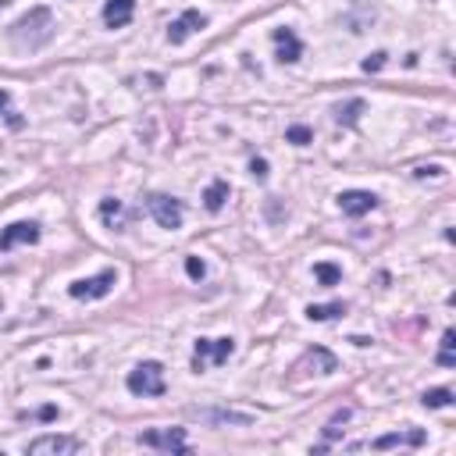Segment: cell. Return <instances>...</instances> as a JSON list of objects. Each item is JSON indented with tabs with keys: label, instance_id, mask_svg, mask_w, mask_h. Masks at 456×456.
Segmentation results:
<instances>
[{
	"label": "cell",
	"instance_id": "cell-28",
	"mask_svg": "<svg viewBox=\"0 0 456 456\" xmlns=\"http://www.w3.org/2000/svg\"><path fill=\"white\" fill-rule=\"evenodd\" d=\"M385 57H388V53H381V50L371 53L367 61H364V72H381V68H385Z\"/></svg>",
	"mask_w": 456,
	"mask_h": 456
},
{
	"label": "cell",
	"instance_id": "cell-1",
	"mask_svg": "<svg viewBox=\"0 0 456 456\" xmlns=\"http://www.w3.org/2000/svg\"><path fill=\"white\" fill-rule=\"evenodd\" d=\"M53 15H50V8H32V11H25L11 29H8V36H11V43L18 46V50H43L50 39H53Z\"/></svg>",
	"mask_w": 456,
	"mask_h": 456
},
{
	"label": "cell",
	"instance_id": "cell-2",
	"mask_svg": "<svg viewBox=\"0 0 456 456\" xmlns=\"http://www.w3.org/2000/svg\"><path fill=\"white\" fill-rule=\"evenodd\" d=\"M236 353V338L232 335H221V338H196L193 346V371L203 374L207 367H221L228 364V357Z\"/></svg>",
	"mask_w": 456,
	"mask_h": 456
},
{
	"label": "cell",
	"instance_id": "cell-20",
	"mask_svg": "<svg viewBox=\"0 0 456 456\" xmlns=\"http://www.w3.org/2000/svg\"><path fill=\"white\" fill-rule=\"evenodd\" d=\"M338 314H346V303H310L307 307V317L310 321H331Z\"/></svg>",
	"mask_w": 456,
	"mask_h": 456
},
{
	"label": "cell",
	"instance_id": "cell-19",
	"mask_svg": "<svg viewBox=\"0 0 456 456\" xmlns=\"http://www.w3.org/2000/svg\"><path fill=\"white\" fill-rule=\"evenodd\" d=\"M364 107H367L364 100L338 103V107H335V122H338V125H357V118H360V110H364Z\"/></svg>",
	"mask_w": 456,
	"mask_h": 456
},
{
	"label": "cell",
	"instance_id": "cell-12",
	"mask_svg": "<svg viewBox=\"0 0 456 456\" xmlns=\"http://www.w3.org/2000/svg\"><path fill=\"white\" fill-rule=\"evenodd\" d=\"M271 39H274V46H278L274 57H278L281 65H296L300 57H303V43H300V36H296L289 25H285V29H274Z\"/></svg>",
	"mask_w": 456,
	"mask_h": 456
},
{
	"label": "cell",
	"instance_id": "cell-15",
	"mask_svg": "<svg viewBox=\"0 0 456 456\" xmlns=\"http://www.w3.org/2000/svg\"><path fill=\"white\" fill-rule=\"evenodd\" d=\"M424 431H388V435H381V438H374V442H367L371 449H395V445H424Z\"/></svg>",
	"mask_w": 456,
	"mask_h": 456
},
{
	"label": "cell",
	"instance_id": "cell-13",
	"mask_svg": "<svg viewBox=\"0 0 456 456\" xmlns=\"http://www.w3.org/2000/svg\"><path fill=\"white\" fill-rule=\"evenodd\" d=\"M136 15V0H107L103 4V25L107 29H125Z\"/></svg>",
	"mask_w": 456,
	"mask_h": 456
},
{
	"label": "cell",
	"instance_id": "cell-26",
	"mask_svg": "<svg viewBox=\"0 0 456 456\" xmlns=\"http://www.w3.org/2000/svg\"><path fill=\"white\" fill-rule=\"evenodd\" d=\"M186 274H189L193 281H203V274H207L203 260H200V257H186Z\"/></svg>",
	"mask_w": 456,
	"mask_h": 456
},
{
	"label": "cell",
	"instance_id": "cell-25",
	"mask_svg": "<svg viewBox=\"0 0 456 456\" xmlns=\"http://www.w3.org/2000/svg\"><path fill=\"white\" fill-rule=\"evenodd\" d=\"M350 414H353V410H338V414L331 417V424L324 428V438H328V442H331V438H338V431H342L338 424H346V421H350Z\"/></svg>",
	"mask_w": 456,
	"mask_h": 456
},
{
	"label": "cell",
	"instance_id": "cell-30",
	"mask_svg": "<svg viewBox=\"0 0 456 456\" xmlns=\"http://www.w3.org/2000/svg\"><path fill=\"white\" fill-rule=\"evenodd\" d=\"M8 103H11V93H8V89H0V110H8Z\"/></svg>",
	"mask_w": 456,
	"mask_h": 456
},
{
	"label": "cell",
	"instance_id": "cell-8",
	"mask_svg": "<svg viewBox=\"0 0 456 456\" xmlns=\"http://www.w3.org/2000/svg\"><path fill=\"white\" fill-rule=\"evenodd\" d=\"M22 243L25 246L39 243V224L36 221H15V224H8L4 232H0V253H11Z\"/></svg>",
	"mask_w": 456,
	"mask_h": 456
},
{
	"label": "cell",
	"instance_id": "cell-4",
	"mask_svg": "<svg viewBox=\"0 0 456 456\" xmlns=\"http://www.w3.org/2000/svg\"><path fill=\"white\" fill-rule=\"evenodd\" d=\"M146 210H150V217L160 224V228H182V217H186V207H182V200H175V196H167V193H150L146 196Z\"/></svg>",
	"mask_w": 456,
	"mask_h": 456
},
{
	"label": "cell",
	"instance_id": "cell-17",
	"mask_svg": "<svg viewBox=\"0 0 456 456\" xmlns=\"http://www.w3.org/2000/svg\"><path fill=\"white\" fill-rule=\"evenodd\" d=\"M228 193H232V189H228V182H224V179H214V182L207 186V193H203V207H207L210 214H217V210L228 203Z\"/></svg>",
	"mask_w": 456,
	"mask_h": 456
},
{
	"label": "cell",
	"instance_id": "cell-29",
	"mask_svg": "<svg viewBox=\"0 0 456 456\" xmlns=\"http://www.w3.org/2000/svg\"><path fill=\"white\" fill-rule=\"evenodd\" d=\"M414 175H417V179H428V175H442V167H438V164H431V167H417Z\"/></svg>",
	"mask_w": 456,
	"mask_h": 456
},
{
	"label": "cell",
	"instance_id": "cell-16",
	"mask_svg": "<svg viewBox=\"0 0 456 456\" xmlns=\"http://www.w3.org/2000/svg\"><path fill=\"white\" fill-rule=\"evenodd\" d=\"M100 221L110 228V232H122V228H125V207H122V200H103L100 203Z\"/></svg>",
	"mask_w": 456,
	"mask_h": 456
},
{
	"label": "cell",
	"instance_id": "cell-3",
	"mask_svg": "<svg viewBox=\"0 0 456 456\" xmlns=\"http://www.w3.org/2000/svg\"><path fill=\"white\" fill-rule=\"evenodd\" d=\"M125 388L132 395H164V367L157 360H143L129 371Z\"/></svg>",
	"mask_w": 456,
	"mask_h": 456
},
{
	"label": "cell",
	"instance_id": "cell-21",
	"mask_svg": "<svg viewBox=\"0 0 456 456\" xmlns=\"http://www.w3.org/2000/svg\"><path fill=\"white\" fill-rule=\"evenodd\" d=\"M421 403H424L428 410H438V407H449V403H452V388H428V392L421 395Z\"/></svg>",
	"mask_w": 456,
	"mask_h": 456
},
{
	"label": "cell",
	"instance_id": "cell-11",
	"mask_svg": "<svg viewBox=\"0 0 456 456\" xmlns=\"http://www.w3.org/2000/svg\"><path fill=\"white\" fill-rule=\"evenodd\" d=\"M193 417H196L200 424H210V428H224V424L246 428V424H253V414H239V410H228V407H217V410H193Z\"/></svg>",
	"mask_w": 456,
	"mask_h": 456
},
{
	"label": "cell",
	"instance_id": "cell-18",
	"mask_svg": "<svg viewBox=\"0 0 456 456\" xmlns=\"http://www.w3.org/2000/svg\"><path fill=\"white\" fill-rule=\"evenodd\" d=\"M314 278H317V285L331 289V285L342 281V267H338L335 260H317V264H314Z\"/></svg>",
	"mask_w": 456,
	"mask_h": 456
},
{
	"label": "cell",
	"instance_id": "cell-14",
	"mask_svg": "<svg viewBox=\"0 0 456 456\" xmlns=\"http://www.w3.org/2000/svg\"><path fill=\"white\" fill-rule=\"evenodd\" d=\"M307 367H314V374H331V371H338V360H335L324 346H314V350H310V353L296 364V367H293V371H296V378H300Z\"/></svg>",
	"mask_w": 456,
	"mask_h": 456
},
{
	"label": "cell",
	"instance_id": "cell-6",
	"mask_svg": "<svg viewBox=\"0 0 456 456\" xmlns=\"http://www.w3.org/2000/svg\"><path fill=\"white\" fill-rule=\"evenodd\" d=\"M136 442L146 449H160V452H189L186 428H150V431H139Z\"/></svg>",
	"mask_w": 456,
	"mask_h": 456
},
{
	"label": "cell",
	"instance_id": "cell-5",
	"mask_svg": "<svg viewBox=\"0 0 456 456\" xmlns=\"http://www.w3.org/2000/svg\"><path fill=\"white\" fill-rule=\"evenodd\" d=\"M114 285H118V271L107 267V271H100V274H93V278L72 281V285H68V296H72V300H103V296H110Z\"/></svg>",
	"mask_w": 456,
	"mask_h": 456
},
{
	"label": "cell",
	"instance_id": "cell-9",
	"mask_svg": "<svg viewBox=\"0 0 456 456\" xmlns=\"http://www.w3.org/2000/svg\"><path fill=\"white\" fill-rule=\"evenodd\" d=\"M200 29H207V15H200L196 8H189V11H182L175 22L167 25V43H175V46H182L193 32H200Z\"/></svg>",
	"mask_w": 456,
	"mask_h": 456
},
{
	"label": "cell",
	"instance_id": "cell-24",
	"mask_svg": "<svg viewBox=\"0 0 456 456\" xmlns=\"http://www.w3.org/2000/svg\"><path fill=\"white\" fill-rule=\"evenodd\" d=\"M452 346H456V342H452V331H445V335H442V353H438V364H442V367H452V364H456Z\"/></svg>",
	"mask_w": 456,
	"mask_h": 456
},
{
	"label": "cell",
	"instance_id": "cell-27",
	"mask_svg": "<svg viewBox=\"0 0 456 456\" xmlns=\"http://www.w3.org/2000/svg\"><path fill=\"white\" fill-rule=\"evenodd\" d=\"M250 175H253L257 182L267 179V160H264V157H253V160H250Z\"/></svg>",
	"mask_w": 456,
	"mask_h": 456
},
{
	"label": "cell",
	"instance_id": "cell-7",
	"mask_svg": "<svg viewBox=\"0 0 456 456\" xmlns=\"http://www.w3.org/2000/svg\"><path fill=\"white\" fill-rule=\"evenodd\" d=\"M82 442L72 438V435H39L25 445L29 456H65V452H79Z\"/></svg>",
	"mask_w": 456,
	"mask_h": 456
},
{
	"label": "cell",
	"instance_id": "cell-22",
	"mask_svg": "<svg viewBox=\"0 0 456 456\" xmlns=\"http://www.w3.org/2000/svg\"><path fill=\"white\" fill-rule=\"evenodd\" d=\"M285 139H289L293 146H307V143H314V129H307V125H293V129H285Z\"/></svg>",
	"mask_w": 456,
	"mask_h": 456
},
{
	"label": "cell",
	"instance_id": "cell-10",
	"mask_svg": "<svg viewBox=\"0 0 456 456\" xmlns=\"http://www.w3.org/2000/svg\"><path fill=\"white\" fill-rule=\"evenodd\" d=\"M378 207V196L367 193V189H346V193H338V210L346 214V217H364Z\"/></svg>",
	"mask_w": 456,
	"mask_h": 456
},
{
	"label": "cell",
	"instance_id": "cell-31",
	"mask_svg": "<svg viewBox=\"0 0 456 456\" xmlns=\"http://www.w3.org/2000/svg\"><path fill=\"white\" fill-rule=\"evenodd\" d=\"M8 4H11V0H0V8H8Z\"/></svg>",
	"mask_w": 456,
	"mask_h": 456
},
{
	"label": "cell",
	"instance_id": "cell-23",
	"mask_svg": "<svg viewBox=\"0 0 456 456\" xmlns=\"http://www.w3.org/2000/svg\"><path fill=\"white\" fill-rule=\"evenodd\" d=\"M57 414H61V410H57L53 403H46V407H39V410H32V414H22V421H57Z\"/></svg>",
	"mask_w": 456,
	"mask_h": 456
}]
</instances>
